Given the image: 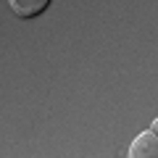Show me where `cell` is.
Wrapping results in <instances>:
<instances>
[{"instance_id": "6da1fadb", "label": "cell", "mask_w": 158, "mask_h": 158, "mask_svg": "<svg viewBox=\"0 0 158 158\" xmlns=\"http://www.w3.org/2000/svg\"><path fill=\"white\" fill-rule=\"evenodd\" d=\"M129 158H158V135L153 129L140 132L129 145Z\"/></svg>"}, {"instance_id": "7a4b0ae2", "label": "cell", "mask_w": 158, "mask_h": 158, "mask_svg": "<svg viewBox=\"0 0 158 158\" xmlns=\"http://www.w3.org/2000/svg\"><path fill=\"white\" fill-rule=\"evenodd\" d=\"M50 3L53 0H8L13 16H19V19H37V16H42Z\"/></svg>"}, {"instance_id": "3957f363", "label": "cell", "mask_w": 158, "mask_h": 158, "mask_svg": "<svg viewBox=\"0 0 158 158\" xmlns=\"http://www.w3.org/2000/svg\"><path fill=\"white\" fill-rule=\"evenodd\" d=\"M150 129H153V132L158 135V118H153V127H150Z\"/></svg>"}]
</instances>
